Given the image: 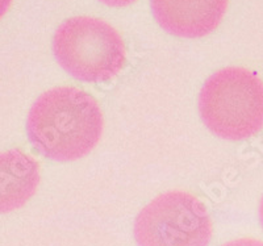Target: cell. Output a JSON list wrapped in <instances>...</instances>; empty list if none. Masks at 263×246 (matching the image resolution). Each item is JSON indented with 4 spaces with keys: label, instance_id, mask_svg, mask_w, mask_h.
<instances>
[{
    "label": "cell",
    "instance_id": "cell-6",
    "mask_svg": "<svg viewBox=\"0 0 263 246\" xmlns=\"http://www.w3.org/2000/svg\"><path fill=\"white\" fill-rule=\"evenodd\" d=\"M40 180L36 158L21 149L0 152V213L24 207L39 190Z\"/></svg>",
    "mask_w": 263,
    "mask_h": 246
},
{
    "label": "cell",
    "instance_id": "cell-1",
    "mask_svg": "<svg viewBox=\"0 0 263 246\" xmlns=\"http://www.w3.org/2000/svg\"><path fill=\"white\" fill-rule=\"evenodd\" d=\"M104 116L98 100L72 86L45 91L28 113L27 133L37 150L58 162H72L98 146Z\"/></svg>",
    "mask_w": 263,
    "mask_h": 246
},
{
    "label": "cell",
    "instance_id": "cell-3",
    "mask_svg": "<svg viewBox=\"0 0 263 246\" xmlns=\"http://www.w3.org/2000/svg\"><path fill=\"white\" fill-rule=\"evenodd\" d=\"M53 53L66 72L88 83L116 78L128 58L119 30L92 16H75L63 21L54 33Z\"/></svg>",
    "mask_w": 263,
    "mask_h": 246
},
{
    "label": "cell",
    "instance_id": "cell-9",
    "mask_svg": "<svg viewBox=\"0 0 263 246\" xmlns=\"http://www.w3.org/2000/svg\"><path fill=\"white\" fill-rule=\"evenodd\" d=\"M13 0H0V20L8 13V11L12 7Z\"/></svg>",
    "mask_w": 263,
    "mask_h": 246
},
{
    "label": "cell",
    "instance_id": "cell-10",
    "mask_svg": "<svg viewBox=\"0 0 263 246\" xmlns=\"http://www.w3.org/2000/svg\"><path fill=\"white\" fill-rule=\"evenodd\" d=\"M259 221H260V225L263 228V196L260 199V203H259Z\"/></svg>",
    "mask_w": 263,
    "mask_h": 246
},
{
    "label": "cell",
    "instance_id": "cell-5",
    "mask_svg": "<svg viewBox=\"0 0 263 246\" xmlns=\"http://www.w3.org/2000/svg\"><path fill=\"white\" fill-rule=\"evenodd\" d=\"M229 0H150L159 27L180 39L211 34L224 18Z\"/></svg>",
    "mask_w": 263,
    "mask_h": 246
},
{
    "label": "cell",
    "instance_id": "cell-7",
    "mask_svg": "<svg viewBox=\"0 0 263 246\" xmlns=\"http://www.w3.org/2000/svg\"><path fill=\"white\" fill-rule=\"evenodd\" d=\"M221 246H263V241L257 240V238L243 237L237 238V240H232Z\"/></svg>",
    "mask_w": 263,
    "mask_h": 246
},
{
    "label": "cell",
    "instance_id": "cell-4",
    "mask_svg": "<svg viewBox=\"0 0 263 246\" xmlns=\"http://www.w3.org/2000/svg\"><path fill=\"white\" fill-rule=\"evenodd\" d=\"M138 246H208L213 224L205 204L187 191H167L147 203L136 217Z\"/></svg>",
    "mask_w": 263,
    "mask_h": 246
},
{
    "label": "cell",
    "instance_id": "cell-8",
    "mask_svg": "<svg viewBox=\"0 0 263 246\" xmlns=\"http://www.w3.org/2000/svg\"><path fill=\"white\" fill-rule=\"evenodd\" d=\"M99 2L108 7H114V8H124V7L132 6L137 0H99Z\"/></svg>",
    "mask_w": 263,
    "mask_h": 246
},
{
    "label": "cell",
    "instance_id": "cell-2",
    "mask_svg": "<svg viewBox=\"0 0 263 246\" xmlns=\"http://www.w3.org/2000/svg\"><path fill=\"white\" fill-rule=\"evenodd\" d=\"M204 125L228 141L254 137L263 128V81L245 67H224L206 79L199 95Z\"/></svg>",
    "mask_w": 263,
    "mask_h": 246
}]
</instances>
